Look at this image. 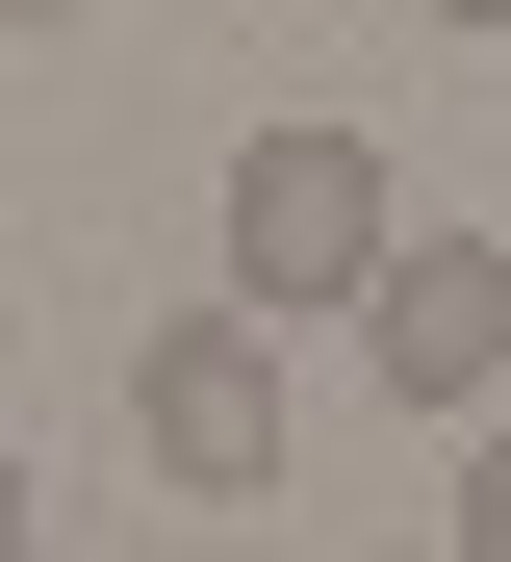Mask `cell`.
Returning <instances> with one entry per match:
<instances>
[{
    "instance_id": "5",
    "label": "cell",
    "mask_w": 511,
    "mask_h": 562,
    "mask_svg": "<svg viewBox=\"0 0 511 562\" xmlns=\"http://www.w3.org/2000/svg\"><path fill=\"white\" fill-rule=\"evenodd\" d=\"M0 562H26V435H0Z\"/></svg>"
},
{
    "instance_id": "7",
    "label": "cell",
    "mask_w": 511,
    "mask_h": 562,
    "mask_svg": "<svg viewBox=\"0 0 511 562\" xmlns=\"http://www.w3.org/2000/svg\"><path fill=\"white\" fill-rule=\"evenodd\" d=\"M435 26H511V0H435Z\"/></svg>"
},
{
    "instance_id": "1",
    "label": "cell",
    "mask_w": 511,
    "mask_h": 562,
    "mask_svg": "<svg viewBox=\"0 0 511 562\" xmlns=\"http://www.w3.org/2000/svg\"><path fill=\"white\" fill-rule=\"evenodd\" d=\"M384 231H409L384 128H333V103H307V128H256V154H231V307H256V333L358 307V281H384Z\"/></svg>"
},
{
    "instance_id": "6",
    "label": "cell",
    "mask_w": 511,
    "mask_h": 562,
    "mask_svg": "<svg viewBox=\"0 0 511 562\" xmlns=\"http://www.w3.org/2000/svg\"><path fill=\"white\" fill-rule=\"evenodd\" d=\"M0 26H102V0H0Z\"/></svg>"
},
{
    "instance_id": "4",
    "label": "cell",
    "mask_w": 511,
    "mask_h": 562,
    "mask_svg": "<svg viewBox=\"0 0 511 562\" xmlns=\"http://www.w3.org/2000/svg\"><path fill=\"white\" fill-rule=\"evenodd\" d=\"M435 562H511V435L460 460V537H435Z\"/></svg>"
},
{
    "instance_id": "2",
    "label": "cell",
    "mask_w": 511,
    "mask_h": 562,
    "mask_svg": "<svg viewBox=\"0 0 511 562\" xmlns=\"http://www.w3.org/2000/svg\"><path fill=\"white\" fill-rule=\"evenodd\" d=\"M129 435H154V486H179V512H256L281 460H307V409H281V333H256V307H179V333L129 358Z\"/></svg>"
},
{
    "instance_id": "3",
    "label": "cell",
    "mask_w": 511,
    "mask_h": 562,
    "mask_svg": "<svg viewBox=\"0 0 511 562\" xmlns=\"http://www.w3.org/2000/svg\"><path fill=\"white\" fill-rule=\"evenodd\" d=\"M358 384H384V409H511V231H384Z\"/></svg>"
}]
</instances>
